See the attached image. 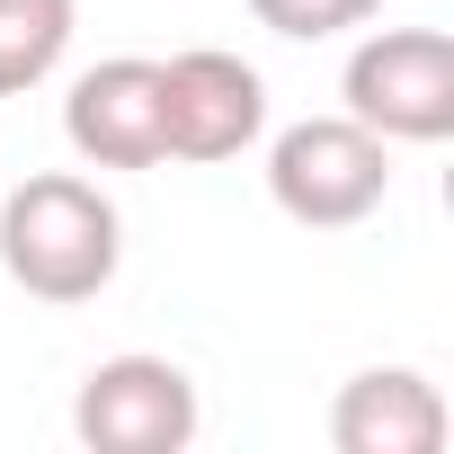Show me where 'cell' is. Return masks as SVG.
Wrapping results in <instances>:
<instances>
[{
	"label": "cell",
	"mask_w": 454,
	"mask_h": 454,
	"mask_svg": "<svg viewBox=\"0 0 454 454\" xmlns=\"http://www.w3.org/2000/svg\"><path fill=\"white\" fill-rule=\"evenodd\" d=\"M125 268V214L81 169H36L0 196V277L27 303H98Z\"/></svg>",
	"instance_id": "6da1fadb"
},
{
	"label": "cell",
	"mask_w": 454,
	"mask_h": 454,
	"mask_svg": "<svg viewBox=\"0 0 454 454\" xmlns=\"http://www.w3.org/2000/svg\"><path fill=\"white\" fill-rule=\"evenodd\" d=\"M268 196L303 232H348L392 196V143L365 134L348 107L339 116H303L268 143Z\"/></svg>",
	"instance_id": "7a4b0ae2"
},
{
	"label": "cell",
	"mask_w": 454,
	"mask_h": 454,
	"mask_svg": "<svg viewBox=\"0 0 454 454\" xmlns=\"http://www.w3.org/2000/svg\"><path fill=\"white\" fill-rule=\"evenodd\" d=\"M339 98L383 143H445L454 134V36L445 27H374L348 54Z\"/></svg>",
	"instance_id": "3957f363"
},
{
	"label": "cell",
	"mask_w": 454,
	"mask_h": 454,
	"mask_svg": "<svg viewBox=\"0 0 454 454\" xmlns=\"http://www.w3.org/2000/svg\"><path fill=\"white\" fill-rule=\"evenodd\" d=\"M196 427H205V401H196L187 365L143 356V348L90 365L72 392V436L90 454H178V445H196Z\"/></svg>",
	"instance_id": "277c9868"
},
{
	"label": "cell",
	"mask_w": 454,
	"mask_h": 454,
	"mask_svg": "<svg viewBox=\"0 0 454 454\" xmlns=\"http://www.w3.org/2000/svg\"><path fill=\"white\" fill-rule=\"evenodd\" d=\"M160 116H169V160H241L268 134V81L223 54V45H187L160 63Z\"/></svg>",
	"instance_id": "5b68a950"
},
{
	"label": "cell",
	"mask_w": 454,
	"mask_h": 454,
	"mask_svg": "<svg viewBox=\"0 0 454 454\" xmlns=\"http://www.w3.org/2000/svg\"><path fill=\"white\" fill-rule=\"evenodd\" d=\"M63 143L90 169H160L169 160V116H160V63L152 54H107L72 81L63 98Z\"/></svg>",
	"instance_id": "8992f818"
},
{
	"label": "cell",
	"mask_w": 454,
	"mask_h": 454,
	"mask_svg": "<svg viewBox=\"0 0 454 454\" xmlns=\"http://www.w3.org/2000/svg\"><path fill=\"white\" fill-rule=\"evenodd\" d=\"M330 445L339 454H436L445 445V392L419 365H365L330 401Z\"/></svg>",
	"instance_id": "52a82bcc"
},
{
	"label": "cell",
	"mask_w": 454,
	"mask_h": 454,
	"mask_svg": "<svg viewBox=\"0 0 454 454\" xmlns=\"http://www.w3.org/2000/svg\"><path fill=\"white\" fill-rule=\"evenodd\" d=\"M81 0H0V98H27L63 72Z\"/></svg>",
	"instance_id": "ba28073f"
},
{
	"label": "cell",
	"mask_w": 454,
	"mask_h": 454,
	"mask_svg": "<svg viewBox=\"0 0 454 454\" xmlns=\"http://www.w3.org/2000/svg\"><path fill=\"white\" fill-rule=\"evenodd\" d=\"M383 10V0H250V19L286 45H321V36H348Z\"/></svg>",
	"instance_id": "9c48e42d"
}]
</instances>
